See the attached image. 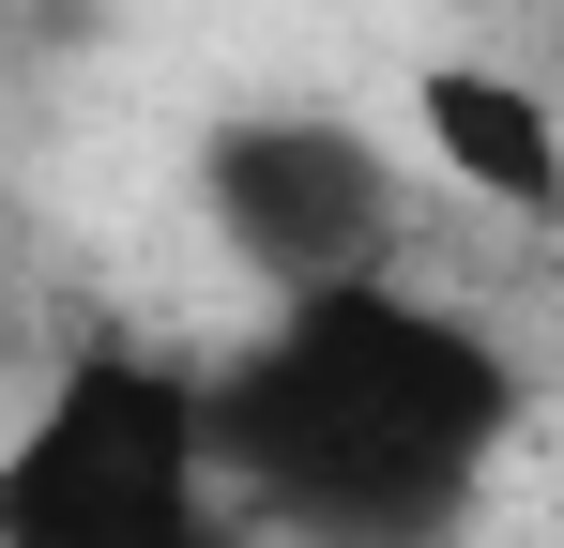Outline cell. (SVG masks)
<instances>
[{"instance_id": "obj_3", "label": "cell", "mask_w": 564, "mask_h": 548, "mask_svg": "<svg viewBox=\"0 0 564 548\" xmlns=\"http://www.w3.org/2000/svg\"><path fill=\"white\" fill-rule=\"evenodd\" d=\"M184 183H198L214 260L245 274L260 305L381 289L397 244H412V168H397V138L351 122V107H214Z\"/></svg>"}, {"instance_id": "obj_2", "label": "cell", "mask_w": 564, "mask_h": 548, "mask_svg": "<svg viewBox=\"0 0 564 548\" xmlns=\"http://www.w3.org/2000/svg\"><path fill=\"white\" fill-rule=\"evenodd\" d=\"M0 548H245L198 442V365L122 336L62 351L46 396L0 427Z\"/></svg>"}, {"instance_id": "obj_5", "label": "cell", "mask_w": 564, "mask_h": 548, "mask_svg": "<svg viewBox=\"0 0 564 548\" xmlns=\"http://www.w3.org/2000/svg\"><path fill=\"white\" fill-rule=\"evenodd\" d=\"M550 548H564V534H550Z\"/></svg>"}, {"instance_id": "obj_1", "label": "cell", "mask_w": 564, "mask_h": 548, "mask_svg": "<svg viewBox=\"0 0 564 548\" xmlns=\"http://www.w3.org/2000/svg\"><path fill=\"white\" fill-rule=\"evenodd\" d=\"M534 427V365L427 289H305L198 365L229 518L275 548H458Z\"/></svg>"}, {"instance_id": "obj_4", "label": "cell", "mask_w": 564, "mask_h": 548, "mask_svg": "<svg viewBox=\"0 0 564 548\" xmlns=\"http://www.w3.org/2000/svg\"><path fill=\"white\" fill-rule=\"evenodd\" d=\"M412 138H427V168L488 198V213H519V229H550L564 213V122L534 77H503V62H427L412 77Z\"/></svg>"}]
</instances>
